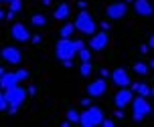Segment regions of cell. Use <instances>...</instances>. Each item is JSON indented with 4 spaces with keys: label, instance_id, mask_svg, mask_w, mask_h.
Returning <instances> with one entry per match:
<instances>
[{
    "label": "cell",
    "instance_id": "obj_23",
    "mask_svg": "<svg viewBox=\"0 0 154 127\" xmlns=\"http://www.w3.org/2000/svg\"><path fill=\"white\" fill-rule=\"evenodd\" d=\"M14 75H16L18 81H26V79H31V73H29V71H24V69H16Z\"/></svg>",
    "mask_w": 154,
    "mask_h": 127
},
{
    "label": "cell",
    "instance_id": "obj_4",
    "mask_svg": "<svg viewBox=\"0 0 154 127\" xmlns=\"http://www.w3.org/2000/svg\"><path fill=\"white\" fill-rule=\"evenodd\" d=\"M75 55H77V49L73 38H59V43L55 45V57L59 61H71Z\"/></svg>",
    "mask_w": 154,
    "mask_h": 127
},
{
    "label": "cell",
    "instance_id": "obj_5",
    "mask_svg": "<svg viewBox=\"0 0 154 127\" xmlns=\"http://www.w3.org/2000/svg\"><path fill=\"white\" fill-rule=\"evenodd\" d=\"M29 95V91L24 87H10V89H4V97L8 101V107H20L24 103V99Z\"/></svg>",
    "mask_w": 154,
    "mask_h": 127
},
{
    "label": "cell",
    "instance_id": "obj_26",
    "mask_svg": "<svg viewBox=\"0 0 154 127\" xmlns=\"http://www.w3.org/2000/svg\"><path fill=\"white\" fill-rule=\"evenodd\" d=\"M101 125H103V127H114V125H116V121L112 119V117H109V119H106V117H103V121H101Z\"/></svg>",
    "mask_w": 154,
    "mask_h": 127
},
{
    "label": "cell",
    "instance_id": "obj_17",
    "mask_svg": "<svg viewBox=\"0 0 154 127\" xmlns=\"http://www.w3.org/2000/svg\"><path fill=\"white\" fill-rule=\"evenodd\" d=\"M47 16L45 14H32L31 16V24H35V26H38V28H43V26H47Z\"/></svg>",
    "mask_w": 154,
    "mask_h": 127
},
{
    "label": "cell",
    "instance_id": "obj_24",
    "mask_svg": "<svg viewBox=\"0 0 154 127\" xmlns=\"http://www.w3.org/2000/svg\"><path fill=\"white\" fill-rule=\"evenodd\" d=\"M8 109V101L4 97V91H0V113H4Z\"/></svg>",
    "mask_w": 154,
    "mask_h": 127
},
{
    "label": "cell",
    "instance_id": "obj_29",
    "mask_svg": "<svg viewBox=\"0 0 154 127\" xmlns=\"http://www.w3.org/2000/svg\"><path fill=\"white\" fill-rule=\"evenodd\" d=\"M148 46H150V49H154V32L150 34V38H148Z\"/></svg>",
    "mask_w": 154,
    "mask_h": 127
},
{
    "label": "cell",
    "instance_id": "obj_14",
    "mask_svg": "<svg viewBox=\"0 0 154 127\" xmlns=\"http://www.w3.org/2000/svg\"><path fill=\"white\" fill-rule=\"evenodd\" d=\"M69 14H71V6L63 0V2L57 4V8H55V12H53V18H57V20H67Z\"/></svg>",
    "mask_w": 154,
    "mask_h": 127
},
{
    "label": "cell",
    "instance_id": "obj_37",
    "mask_svg": "<svg viewBox=\"0 0 154 127\" xmlns=\"http://www.w3.org/2000/svg\"><path fill=\"white\" fill-rule=\"evenodd\" d=\"M0 2H12V0H0Z\"/></svg>",
    "mask_w": 154,
    "mask_h": 127
},
{
    "label": "cell",
    "instance_id": "obj_13",
    "mask_svg": "<svg viewBox=\"0 0 154 127\" xmlns=\"http://www.w3.org/2000/svg\"><path fill=\"white\" fill-rule=\"evenodd\" d=\"M134 12H136V16L148 18L154 14V8L150 4V0H134Z\"/></svg>",
    "mask_w": 154,
    "mask_h": 127
},
{
    "label": "cell",
    "instance_id": "obj_21",
    "mask_svg": "<svg viewBox=\"0 0 154 127\" xmlns=\"http://www.w3.org/2000/svg\"><path fill=\"white\" fill-rule=\"evenodd\" d=\"M93 71V63L91 61H87V63H81V67H79V73H81V77H89Z\"/></svg>",
    "mask_w": 154,
    "mask_h": 127
},
{
    "label": "cell",
    "instance_id": "obj_39",
    "mask_svg": "<svg viewBox=\"0 0 154 127\" xmlns=\"http://www.w3.org/2000/svg\"><path fill=\"white\" fill-rule=\"evenodd\" d=\"M152 113H154V107H152Z\"/></svg>",
    "mask_w": 154,
    "mask_h": 127
},
{
    "label": "cell",
    "instance_id": "obj_33",
    "mask_svg": "<svg viewBox=\"0 0 154 127\" xmlns=\"http://www.w3.org/2000/svg\"><path fill=\"white\" fill-rule=\"evenodd\" d=\"M148 65H150V67L154 69V57H152V59H150V63H148Z\"/></svg>",
    "mask_w": 154,
    "mask_h": 127
},
{
    "label": "cell",
    "instance_id": "obj_22",
    "mask_svg": "<svg viewBox=\"0 0 154 127\" xmlns=\"http://www.w3.org/2000/svg\"><path fill=\"white\" fill-rule=\"evenodd\" d=\"M77 55H79V59H81V63H87V61H91V57H93V51L91 49H81V51H77Z\"/></svg>",
    "mask_w": 154,
    "mask_h": 127
},
{
    "label": "cell",
    "instance_id": "obj_6",
    "mask_svg": "<svg viewBox=\"0 0 154 127\" xmlns=\"http://www.w3.org/2000/svg\"><path fill=\"white\" fill-rule=\"evenodd\" d=\"M108 45H109V32L108 30H100V32L91 34V38H89V49L93 52H101L103 49H108Z\"/></svg>",
    "mask_w": 154,
    "mask_h": 127
},
{
    "label": "cell",
    "instance_id": "obj_28",
    "mask_svg": "<svg viewBox=\"0 0 154 127\" xmlns=\"http://www.w3.org/2000/svg\"><path fill=\"white\" fill-rule=\"evenodd\" d=\"M138 49H140V52H142V55H146V52H148V49H150V46H148V45H140Z\"/></svg>",
    "mask_w": 154,
    "mask_h": 127
},
{
    "label": "cell",
    "instance_id": "obj_18",
    "mask_svg": "<svg viewBox=\"0 0 154 127\" xmlns=\"http://www.w3.org/2000/svg\"><path fill=\"white\" fill-rule=\"evenodd\" d=\"M73 30H75V26H73V24H65V26H61L57 32H59V38H71Z\"/></svg>",
    "mask_w": 154,
    "mask_h": 127
},
{
    "label": "cell",
    "instance_id": "obj_35",
    "mask_svg": "<svg viewBox=\"0 0 154 127\" xmlns=\"http://www.w3.org/2000/svg\"><path fill=\"white\" fill-rule=\"evenodd\" d=\"M2 18H4V10L0 8V20H2Z\"/></svg>",
    "mask_w": 154,
    "mask_h": 127
},
{
    "label": "cell",
    "instance_id": "obj_31",
    "mask_svg": "<svg viewBox=\"0 0 154 127\" xmlns=\"http://www.w3.org/2000/svg\"><path fill=\"white\" fill-rule=\"evenodd\" d=\"M116 117H118V119H122V117H124V113H122V109H118V111H116Z\"/></svg>",
    "mask_w": 154,
    "mask_h": 127
},
{
    "label": "cell",
    "instance_id": "obj_12",
    "mask_svg": "<svg viewBox=\"0 0 154 127\" xmlns=\"http://www.w3.org/2000/svg\"><path fill=\"white\" fill-rule=\"evenodd\" d=\"M112 81H114L118 87H130L132 79H130V73L124 67H116L114 71H112Z\"/></svg>",
    "mask_w": 154,
    "mask_h": 127
},
{
    "label": "cell",
    "instance_id": "obj_11",
    "mask_svg": "<svg viewBox=\"0 0 154 127\" xmlns=\"http://www.w3.org/2000/svg\"><path fill=\"white\" fill-rule=\"evenodd\" d=\"M106 89H108V81H106V77H100V79H95V81H91L87 85V95L93 99L101 97L106 93Z\"/></svg>",
    "mask_w": 154,
    "mask_h": 127
},
{
    "label": "cell",
    "instance_id": "obj_34",
    "mask_svg": "<svg viewBox=\"0 0 154 127\" xmlns=\"http://www.w3.org/2000/svg\"><path fill=\"white\" fill-rule=\"evenodd\" d=\"M4 73H6V71H4V69H2V65H0V77L4 75Z\"/></svg>",
    "mask_w": 154,
    "mask_h": 127
},
{
    "label": "cell",
    "instance_id": "obj_30",
    "mask_svg": "<svg viewBox=\"0 0 154 127\" xmlns=\"http://www.w3.org/2000/svg\"><path fill=\"white\" fill-rule=\"evenodd\" d=\"M63 63H65L63 67H67V69H69V67H73V59H71V61H63Z\"/></svg>",
    "mask_w": 154,
    "mask_h": 127
},
{
    "label": "cell",
    "instance_id": "obj_3",
    "mask_svg": "<svg viewBox=\"0 0 154 127\" xmlns=\"http://www.w3.org/2000/svg\"><path fill=\"white\" fill-rule=\"evenodd\" d=\"M130 105H132V119L134 121H144L152 113V105L148 103V99L142 97V95L134 97Z\"/></svg>",
    "mask_w": 154,
    "mask_h": 127
},
{
    "label": "cell",
    "instance_id": "obj_7",
    "mask_svg": "<svg viewBox=\"0 0 154 127\" xmlns=\"http://www.w3.org/2000/svg\"><path fill=\"white\" fill-rule=\"evenodd\" d=\"M106 16L109 20H122L128 16V4L126 2H112L108 8H106Z\"/></svg>",
    "mask_w": 154,
    "mask_h": 127
},
{
    "label": "cell",
    "instance_id": "obj_32",
    "mask_svg": "<svg viewBox=\"0 0 154 127\" xmlns=\"http://www.w3.org/2000/svg\"><path fill=\"white\" fill-rule=\"evenodd\" d=\"M41 4H43V6H49V4H51V0H41Z\"/></svg>",
    "mask_w": 154,
    "mask_h": 127
},
{
    "label": "cell",
    "instance_id": "obj_1",
    "mask_svg": "<svg viewBox=\"0 0 154 127\" xmlns=\"http://www.w3.org/2000/svg\"><path fill=\"white\" fill-rule=\"evenodd\" d=\"M73 26H75V30H79L81 34H85V37H91V34L97 32V22L93 20V16L89 14L87 10H81V12L77 14Z\"/></svg>",
    "mask_w": 154,
    "mask_h": 127
},
{
    "label": "cell",
    "instance_id": "obj_16",
    "mask_svg": "<svg viewBox=\"0 0 154 127\" xmlns=\"http://www.w3.org/2000/svg\"><path fill=\"white\" fill-rule=\"evenodd\" d=\"M132 89L136 91L138 95H142V97H148V95H150V87H148L146 83H134Z\"/></svg>",
    "mask_w": 154,
    "mask_h": 127
},
{
    "label": "cell",
    "instance_id": "obj_10",
    "mask_svg": "<svg viewBox=\"0 0 154 127\" xmlns=\"http://www.w3.org/2000/svg\"><path fill=\"white\" fill-rule=\"evenodd\" d=\"M10 37L14 38V40H18V43H29L32 38V34H31V30L26 28L23 22H14L12 26H10Z\"/></svg>",
    "mask_w": 154,
    "mask_h": 127
},
{
    "label": "cell",
    "instance_id": "obj_36",
    "mask_svg": "<svg viewBox=\"0 0 154 127\" xmlns=\"http://www.w3.org/2000/svg\"><path fill=\"white\" fill-rule=\"evenodd\" d=\"M150 95H152V97H154V87H152V89H150Z\"/></svg>",
    "mask_w": 154,
    "mask_h": 127
},
{
    "label": "cell",
    "instance_id": "obj_15",
    "mask_svg": "<svg viewBox=\"0 0 154 127\" xmlns=\"http://www.w3.org/2000/svg\"><path fill=\"white\" fill-rule=\"evenodd\" d=\"M18 85V79H16V75H14V71L12 73H4V75L0 77V87L2 89H10V87H16Z\"/></svg>",
    "mask_w": 154,
    "mask_h": 127
},
{
    "label": "cell",
    "instance_id": "obj_20",
    "mask_svg": "<svg viewBox=\"0 0 154 127\" xmlns=\"http://www.w3.org/2000/svg\"><path fill=\"white\" fill-rule=\"evenodd\" d=\"M134 71H136V73H138V75H148V71H150V65H146V63H134Z\"/></svg>",
    "mask_w": 154,
    "mask_h": 127
},
{
    "label": "cell",
    "instance_id": "obj_25",
    "mask_svg": "<svg viewBox=\"0 0 154 127\" xmlns=\"http://www.w3.org/2000/svg\"><path fill=\"white\" fill-rule=\"evenodd\" d=\"M20 8H23V0H12V2H10V8H8V10H12V12H18Z\"/></svg>",
    "mask_w": 154,
    "mask_h": 127
},
{
    "label": "cell",
    "instance_id": "obj_2",
    "mask_svg": "<svg viewBox=\"0 0 154 127\" xmlns=\"http://www.w3.org/2000/svg\"><path fill=\"white\" fill-rule=\"evenodd\" d=\"M103 117H106V113H103L101 107H97V105H89V107L81 113L79 125H83V127H97V125H101Z\"/></svg>",
    "mask_w": 154,
    "mask_h": 127
},
{
    "label": "cell",
    "instance_id": "obj_38",
    "mask_svg": "<svg viewBox=\"0 0 154 127\" xmlns=\"http://www.w3.org/2000/svg\"><path fill=\"white\" fill-rule=\"evenodd\" d=\"M152 83H154V77H152Z\"/></svg>",
    "mask_w": 154,
    "mask_h": 127
},
{
    "label": "cell",
    "instance_id": "obj_27",
    "mask_svg": "<svg viewBox=\"0 0 154 127\" xmlns=\"http://www.w3.org/2000/svg\"><path fill=\"white\" fill-rule=\"evenodd\" d=\"M73 43H75V49H77V51H81V49H83V46H85V43H83V40H81V38H75Z\"/></svg>",
    "mask_w": 154,
    "mask_h": 127
},
{
    "label": "cell",
    "instance_id": "obj_40",
    "mask_svg": "<svg viewBox=\"0 0 154 127\" xmlns=\"http://www.w3.org/2000/svg\"><path fill=\"white\" fill-rule=\"evenodd\" d=\"M59 2H63V0H59Z\"/></svg>",
    "mask_w": 154,
    "mask_h": 127
},
{
    "label": "cell",
    "instance_id": "obj_8",
    "mask_svg": "<svg viewBox=\"0 0 154 127\" xmlns=\"http://www.w3.org/2000/svg\"><path fill=\"white\" fill-rule=\"evenodd\" d=\"M0 57L8 65H20V61L24 59L20 49H16V46H4V49H0Z\"/></svg>",
    "mask_w": 154,
    "mask_h": 127
},
{
    "label": "cell",
    "instance_id": "obj_9",
    "mask_svg": "<svg viewBox=\"0 0 154 127\" xmlns=\"http://www.w3.org/2000/svg\"><path fill=\"white\" fill-rule=\"evenodd\" d=\"M132 99H134V91L130 87H120V91L116 93V97H114V105L118 109H126L132 103Z\"/></svg>",
    "mask_w": 154,
    "mask_h": 127
},
{
    "label": "cell",
    "instance_id": "obj_19",
    "mask_svg": "<svg viewBox=\"0 0 154 127\" xmlns=\"http://www.w3.org/2000/svg\"><path fill=\"white\" fill-rule=\"evenodd\" d=\"M79 119H81V113L77 111L75 107H69L67 109V121L69 123H79Z\"/></svg>",
    "mask_w": 154,
    "mask_h": 127
}]
</instances>
